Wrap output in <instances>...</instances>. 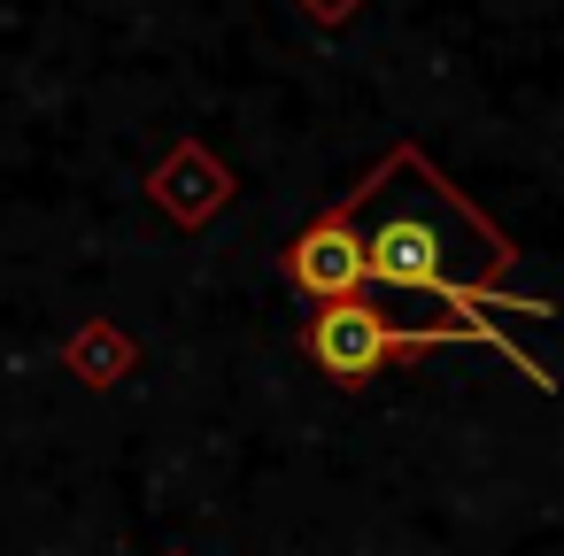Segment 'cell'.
Instances as JSON below:
<instances>
[{"label": "cell", "mask_w": 564, "mask_h": 556, "mask_svg": "<svg viewBox=\"0 0 564 556\" xmlns=\"http://www.w3.org/2000/svg\"><path fill=\"white\" fill-rule=\"evenodd\" d=\"M286 279H294V294L302 302H348V294H364L371 279H364V225H356V194L340 201V209H325L294 248H286Z\"/></svg>", "instance_id": "3957f363"}, {"label": "cell", "mask_w": 564, "mask_h": 556, "mask_svg": "<svg viewBox=\"0 0 564 556\" xmlns=\"http://www.w3.org/2000/svg\"><path fill=\"white\" fill-rule=\"evenodd\" d=\"M448 340H479V348L510 356V363H518V379L556 386V379H541V363H533L502 325H464V317H441V325H394V317H387V309H371L364 294L325 302V309L310 317V356H317V371H325V379H340V386H364L379 363H394V356H425V348H448Z\"/></svg>", "instance_id": "7a4b0ae2"}, {"label": "cell", "mask_w": 564, "mask_h": 556, "mask_svg": "<svg viewBox=\"0 0 564 556\" xmlns=\"http://www.w3.org/2000/svg\"><path fill=\"white\" fill-rule=\"evenodd\" d=\"M356 225H364V279L394 286V294H433L448 302V317L487 325V309L510 317H549V302H518L502 286L510 248L464 209L456 186H441L425 171L417 148H394V163L356 194Z\"/></svg>", "instance_id": "6da1fadb"}]
</instances>
